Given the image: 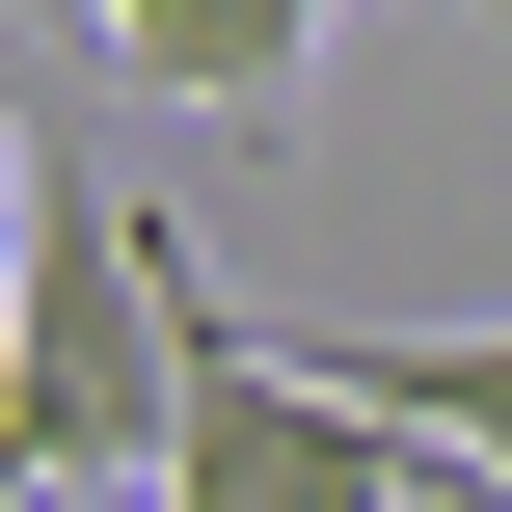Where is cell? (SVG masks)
I'll use <instances>...</instances> for the list:
<instances>
[{"label":"cell","mask_w":512,"mask_h":512,"mask_svg":"<svg viewBox=\"0 0 512 512\" xmlns=\"http://www.w3.org/2000/svg\"><path fill=\"white\" fill-rule=\"evenodd\" d=\"M162 405H189V243L108 162H54L27 189V351H0V512L162 486Z\"/></svg>","instance_id":"cell-1"},{"label":"cell","mask_w":512,"mask_h":512,"mask_svg":"<svg viewBox=\"0 0 512 512\" xmlns=\"http://www.w3.org/2000/svg\"><path fill=\"white\" fill-rule=\"evenodd\" d=\"M162 512H486L405 405H351L297 324H243L189 270V405H162Z\"/></svg>","instance_id":"cell-2"},{"label":"cell","mask_w":512,"mask_h":512,"mask_svg":"<svg viewBox=\"0 0 512 512\" xmlns=\"http://www.w3.org/2000/svg\"><path fill=\"white\" fill-rule=\"evenodd\" d=\"M27 27H81L135 108H189V135H243V108H297V54L351 27V0H27Z\"/></svg>","instance_id":"cell-3"},{"label":"cell","mask_w":512,"mask_h":512,"mask_svg":"<svg viewBox=\"0 0 512 512\" xmlns=\"http://www.w3.org/2000/svg\"><path fill=\"white\" fill-rule=\"evenodd\" d=\"M297 351H324L351 405H405V432H432V459L512 512V324H297Z\"/></svg>","instance_id":"cell-4"},{"label":"cell","mask_w":512,"mask_h":512,"mask_svg":"<svg viewBox=\"0 0 512 512\" xmlns=\"http://www.w3.org/2000/svg\"><path fill=\"white\" fill-rule=\"evenodd\" d=\"M27 189H54V135H27V81H0V351H27Z\"/></svg>","instance_id":"cell-5"}]
</instances>
